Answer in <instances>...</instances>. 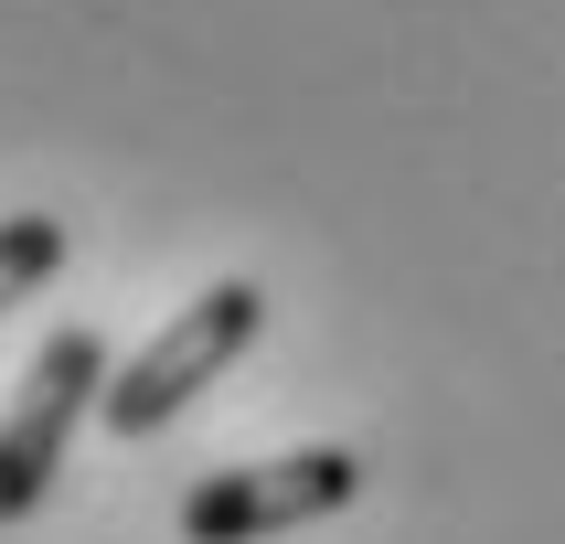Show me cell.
Here are the masks:
<instances>
[{
  "label": "cell",
  "mask_w": 565,
  "mask_h": 544,
  "mask_svg": "<svg viewBox=\"0 0 565 544\" xmlns=\"http://www.w3.org/2000/svg\"><path fill=\"white\" fill-rule=\"evenodd\" d=\"M256 331H267V288H256V278H214L182 320H160V342L139 352V363L107 374V406H96V416H107L118 438H160V427H171V416H182Z\"/></svg>",
  "instance_id": "6da1fadb"
},
{
  "label": "cell",
  "mask_w": 565,
  "mask_h": 544,
  "mask_svg": "<svg viewBox=\"0 0 565 544\" xmlns=\"http://www.w3.org/2000/svg\"><path fill=\"white\" fill-rule=\"evenodd\" d=\"M107 342H96L86 320L75 331H54V342L32 352L22 395H11V416H0V523H22V512H43V491H54L64 448H75V416L107 406Z\"/></svg>",
  "instance_id": "7a4b0ae2"
},
{
  "label": "cell",
  "mask_w": 565,
  "mask_h": 544,
  "mask_svg": "<svg viewBox=\"0 0 565 544\" xmlns=\"http://www.w3.org/2000/svg\"><path fill=\"white\" fill-rule=\"evenodd\" d=\"M363 491V459L352 448H288V459H256V470H214L182 491V534L192 544H256L288 534V523H320Z\"/></svg>",
  "instance_id": "3957f363"
},
{
  "label": "cell",
  "mask_w": 565,
  "mask_h": 544,
  "mask_svg": "<svg viewBox=\"0 0 565 544\" xmlns=\"http://www.w3.org/2000/svg\"><path fill=\"white\" fill-rule=\"evenodd\" d=\"M54 267H64V224L54 214H11V224H0V320L22 310Z\"/></svg>",
  "instance_id": "277c9868"
}]
</instances>
